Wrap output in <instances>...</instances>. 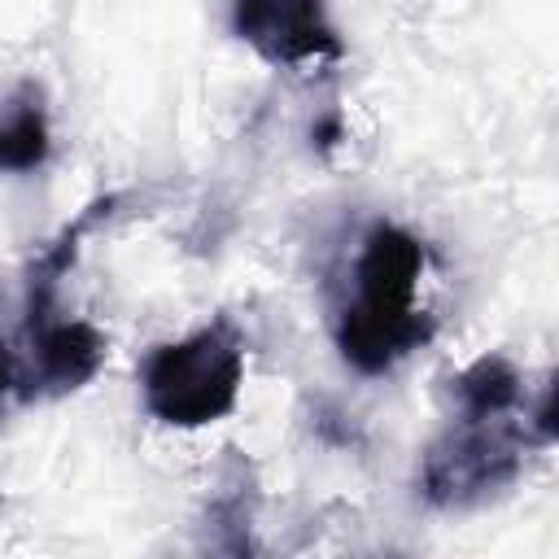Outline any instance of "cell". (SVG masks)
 I'll return each instance as SVG.
<instances>
[{"mask_svg":"<svg viewBox=\"0 0 559 559\" xmlns=\"http://www.w3.org/2000/svg\"><path fill=\"white\" fill-rule=\"evenodd\" d=\"M231 31L284 70L332 66L345 52L323 0H231Z\"/></svg>","mask_w":559,"mask_h":559,"instance_id":"obj_4","label":"cell"},{"mask_svg":"<svg viewBox=\"0 0 559 559\" xmlns=\"http://www.w3.org/2000/svg\"><path fill=\"white\" fill-rule=\"evenodd\" d=\"M528 428L502 415H459L454 428H445L419 467V493L432 507H467L489 498L493 489L511 485L524 467Z\"/></svg>","mask_w":559,"mask_h":559,"instance_id":"obj_3","label":"cell"},{"mask_svg":"<svg viewBox=\"0 0 559 559\" xmlns=\"http://www.w3.org/2000/svg\"><path fill=\"white\" fill-rule=\"evenodd\" d=\"M245 380V349L227 319L197 328L183 341L157 345L144 358L140 393L153 419L175 428H201L223 419Z\"/></svg>","mask_w":559,"mask_h":559,"instance_id":"obj_2","label":"cell"},{"mask_svg":"<svg viewBox=\"0 0 559 559\" xmlns=\"http://www.w3.org/2000/svg\"><path fill=\"white\" fill-rule=\"evenodd\" d=\"M419 275L424 245L397 223H371L354 258V301L336 319V349L354 371L380 376L432 341V314L415 306Z\"/></svg>","mask_w":559,"mask_h":559,"instance_id":"obj_1","label":"cell"},{"mask_svg":"<svg viewBox=\"0 0 559 559\" xmlns=\"http://www.w3.org/2000/svg\"><path fill=\"white\" fill-rule=\"evenodd\" d=\"M48 114L39 105L35 87H22V96L0 114V170L4 175H26L48 162Z\"/></svg>","mask_w":559,"mask_h":559,"instance_id":"obj_6","label":"cell"},{"mask_svg":"<svg viewBox=\"0 0 559 559\" xmlns=\"http://www.w3.org/2000/svg\"><path fill=\"white\" fill-rule=\"evenodd\" d=\"M450 384H454V397H459V415H502V411H515V402L524 393L520 371L502 354L476 358Z\"/></svg>","mask_w":559,"mask_h":559,"instance_id":"obj_7","label":"cell"},{"mask_svg":"<svg viewBox=\"0 0 559 559\" xmlns=\"http://www.w3.org/2000/svg\"><path fill=\"white\" fill-rule=\"evenodd\" d=\"M17 384V362H13V354H9V345L0 341V397L9 393Z\"/></svg>","mask_w":559,"mask_h":559,"instance_id":"obj_8","label":"cell"},{"mask_svg":"<svg viewBox=\"0 0 559 559\" xmlns=\"http://www.w3.org/2000/svg\"><path fill=\"white\" fill-rule=\"evenodd\" d=\"M31 376H22V393H70L87 384L105 362V336L87 319H61L57 310L44 319H26Z\"/></svg>","mask_w":559,"mask_h":559,"instance_id":"obj_5","label":"cell"}]
</instances>
